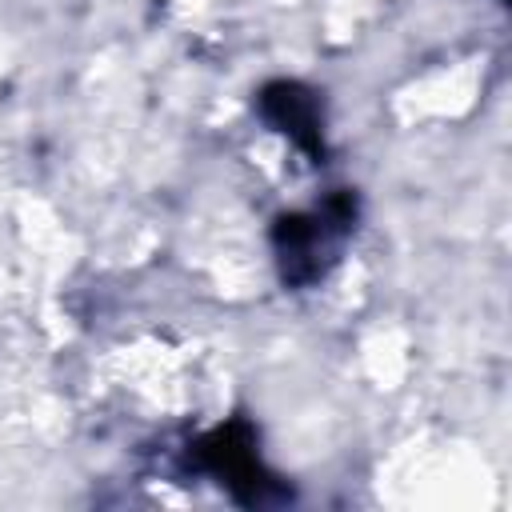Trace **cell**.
I'll return each mask as SVG.
<instances>
[{"mask_svg":"<svg viewBox=\"0 0 512 512\" xmlns=\"http://www.w3.org/2000/svg\"><path fill=\"white\" fill-rule=\"evenodd\" d=\"M264 104H268V112L292 132V136H308L312 132V104H308V96L304 92H296V88H288V84H280V88H268V96H264Z\"/></svg>","mask_w":512,"mask_h":512,"instance_id":"1","label":"cell"}]
</instances>
